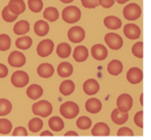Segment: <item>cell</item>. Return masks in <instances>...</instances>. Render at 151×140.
Masks as SVG:
<instances>
[{
  "label": "cell",
  "mask_w": 151,
  "mask_h": 140,
  "mask_svg": "<svg viewBox=\"0 0 151 140\" xmlns=\"http://www.w3.org/2000/svg\"><path fill=\"white\" fill-rule=\"evenodd\" d=\"M81 18V10L74 5L66 6L62 11V19L68 24H73L78 22Z\"/></svg>",
  "instance_id": "6da1fadb"
},
{
  "label": "cell",
  "mask_w": 151,
  "mask_h": 140,
  "mask_svg": "<svg viewBox=\"0 0 151 140\" xmlns=\"http://www.w3.org/2000/svg\"><path fill=\"white\" fill-rule=\"evenodd\" d=\"M60 114L66 119H73L80 113L79 106L73 101H66L60 106Z\"/></svg>",
  "instance_id": "7a4b0ae2"
},
{
  "label": "cell",
  "mask_w": 151,
  "mask_h": 140,
  "mask_svg": "<svg viewBox=\"0 0 151 140\" xmlns=\"http://www.w3.org/2000/svg\"><path fill=\"white\" fill-rule=\"evenodd\" d=\"M52 105L48 101H40L32 106V111L35 116L47 117L52 113Z\"/></svg>",
  "instance_id": "3957f363"
},
{
  "label": "cell",
  "mask_w": 151,
  "mask_h": 140,
  "mask_svg": "<svg viewBox=\"0 0 151 140\" xmlns=\"http://www.w3.org/2000/svg\"><path fill=\"white\" fill-rule=\"evenodd\" d=\"M142 14V9L140 5L135 3H132L125 6L123 10V15L127 20H136Z\"/></svg>",
  "instance_id": "277c9868"
},
{
  "label": "cell",
  "mask_w": 151,
  "mask_h": 140,
  "mask_svg": "<svg viewBox=\"0 0 151 140\" xmlns=\"http://www.w3.org/2000/svg\"><path fill=\"white\" fill-rule=\"evenodd\" d=\"M11 82L13 86L17 88H22L26 86L29 82V76L23 71H17L12 73L11 77Z\"/></svg>",
  "instance_id": "5b68a950"
},
{
  "label": "cell",
  "mask_w": 151,
  "mask_h": 140,
  "mask_svg": "<svg viewBox=\"0 0 151 140\" xmlns=\"http://www.w3.org/2000/svg\"><path fill=\"white\" fill-rule=\"evenodd\" d=\"M104 41L106 44L109 46V48L113 50L120 49L124 44V41L121 36L115 33H108L104 36Z\"/></svg>",
  "instance_id": "8992f818"
},
{
  "label": "cell",
  "mask_w": 151,
  "mask_h": 140,
  "mask_svg": "<svg viewBox=\"0 0 151 140\" xmlns=\"http://www.w3.org/2000/svg\"><path fill=\"white\" fill-rule=\"evenodd\" d=\"M133 98L128 94H122L117 99L118 109L124 113H128L133 107Z\"/></svg>",
  "instance_id": "52a82bcc"
},
{
  "label": "cell",
  "mask_w": 151,
  "mask_h": 140,
  "mask_svg": "<svg viewBox=\"0 0 151 140\" xmlns=\"http://www.w3.org/2000/svg\"><path fill=\"white\" fill-rule=\"evenodd\" d=\"M53 49H54V42L51 40L46 39L39 42L36 51L40 56L46 57L52 53Z\"/></svg>",
  "instance_id": "ba28073f"
},
{
  "label": "cell",
  "mask_w": 151,
  "mask_h": 140,
  "mask_svg": "<svg viewBox=\"0 0 151 140\" xmlns=\"http://www.w3.org/2000/svg\"><path fill=\"white\" fill-rule=\"evenodd\" d=\"M85 35L86 34H85L84 29L79 26L71 27L67 33L68 39L73 43H79V42L82 41L85 39Z\"/></svg>",
  "instance_id": "9c48e42d"
},
{
  "label": "cell",
  "mask_w": 151,
  "mask_h": 140,
  "mask_svg": "<svg viewBox=\"0 0 151 140\" xmlns=\"http://www.w3.org/2000/svg\"><path fill=\"white\" fill-rule=\"evenodd\" d=\"M8 63L12 67L19 68L26 64V57L23 53L19 51H12L8 56Z\"/></svg>",
  "instance_id": "30bf717a"
},
{
  "label": "cell",
  "mask_w": 151,
  "mask_h": 140,
  "mask_svg": "<svg viewBox=\"0 0 151 140\" xmlns=\"http://www.w3.org/2000/svg\"><path fill=\"white\" fill-rule=\"evenodd\" d=\"M127 79L129 83L133 85L139 84L143 79V72L140 68L137 67L130 68L127 73Z\"/></svg>",
  "instance_id": "8fae6325"
},
{
  "label": "cell",
  "mask_w": 151,
  "mask_h": 140,
  "mask_svg": "<svg viewBox=\"0 0 151 140\" xmlns=\"http://www.w3.org/2000/svg\"><path fill=\"white\" fill-rule=\"evenodd\" d=\"M92 56L97 61H103L108 56V50L103 44H95L91 49Z\"/></svg>",
  "instance_id": "7c38bea8"
},
{
  "label": "cell",
  "mask_w": 151,
  "mask_h": 140,
  "mask_svg": "<svg viewBox=\"0 0 151 140\" xmlns=\"http://www.w3.org/2000/svg\"><path fill=\"white\" fill-rule=\"evenodd\" d=\"M100 85L94 79H89L86 80L83 84V91L87 95H95L98 93Z\"/></svg>",
  "instance_id": "4fadbf2b"
},
{
  "label": "cell",
  "mask_w": 151,
  "mask_h": 140,
  "mask_svg": "<svg viewBox=\"0 0 151 140\" xmlns=\"http://www.w3.org/2000/svg\"><path fill=\"white\" fill-rule=\"evenodd\" d=\"M91 134L95 137H107L111 134V130L105 123H97L91 131Z\"/></svg>",
  "instance_id": "5bb4252c"
},
{
  "label": "cell",
  "mask_w": 151,
  "mask_h": 140,
  "mask_svg": "<svg viewBox=\"0 0 151 140\" xmlns=\"http://www.w3.org/2000/svg\"><path fill=\"white\" fill-rule=\"evenodd\" d=\"M124 34L130 40H136L141 35V29L135 24H127L124 26Z\"/></svg>",
  "instance_id": "9a60e30c"
},
{
  "label": "cell",
  "mask_w": 151,
  "mask_h": 140,
  "mask_svg": "<svg viewBox=\"0 0 151 140\" xmlns=\"http://www.w3.org/2000/svg\"><path fill=\"white\" fill-rule=\"evenodd\" d=\"M102 102L96 98H90L85 103L86 110L90 114H97L102 110Z\"/></svg>",
  "instance_id": "2e32d148"
},
{
  "label": "cell",
  "mask_w": 151,
  "mask_h": 140,
  "mask_svg": "<svg viewBox=\"0 0 151 140\" xmlns=\"http://www.w3.org/2000/svg\"><path fill=\"white\" fill-rule=\"evenodd\" d=\"M128 113H124L121 112L118 108L113 109V111L111 112V118L112 120V122L118 125H122L124 124H126L128 120Z\"/></svg>",
  "instance_id": "e0dca14e"
},
{
  "label": "cell",
  "mask_w": 151,
  "mask_h": 140,
  "mask_svg": "<svg viewBox=\"0 0 151 140\" xmlns=\"http://www.w3.org/2000/svg\"><path fill=\"white\" fill-rule=\"evenodd\" d=\"M54 67L48 63H43L42 64H40L37 68V73L41 78L43 79H49L50 77H52V75L54 74Z\"/></svg>",
  "instance_id": "ac0fdd59"
},
{
  "label": "cell",
  "mask_w": 151,
  "mask_h": 140,
  "mask_svg": "<svg viewBox=\"0 0 151 140\" xmlns=\"http://www.w3.org/2000/svg\"><path fill=\"white\" fill-rule=\"evenodd\" d=\"M8 7L12 13L18 16L23 13L26 10V4L23 0H10Z\"/></svg>",
  "instance_id": "d6986e66"
},
{
  "label": "cell",
  "mask_w": 151,
  "mask_h": 140,
  "mask_svg": "<svg viewBox=\"0 0 151 140\" xmlns=\"http://www.w3.org/2000/svg\"><path fill=\"white\" fill-rule=\"evenodd\" d=\"M73 59L78 63L86 61L88 57V50L85 46H77L73 50Z\"/></svg>",
  "instance_id": "ffe728a7"
},
{
  "label": "cell",
  "mask_w": 151,
  "mask_h": 140,
  "mask_svg": "<svg viewBox=\"0 0 151 140\" xmlns=\"http://www.w3.org/2000/svg\"><path fill=\"white\" fill-rule=\"evenodd\" d=\"M43 94V89L37 84L29 86L27 89V95L31 100H37Z\"/></svg>",
  "instance_id": "44dd1931"
},
{
  "label": "cell",
  "mask_w": 151,
  "mask_h": 140,
  "mask_svg": "<svg viewBox=\"0 0 151 140\" xmlns=\"http://www.w3.org/2000/svg\"><path fill=\"white\" fill-rule=\"evenodd\" d=\"M107 71L109 74L112 76H118L123 71V64L117 59L111 60L107 66Z\"/></svg>",
  "instance_id": "7402d4cb"
},
{
  "label": "cell",
  "mask_w": 151,
  "mask_h": 140,
  "mask_svg": "<svg viewBox=\"0 0 151 140\" xmlns=\"http://www.w3.org/2000/svg\"><path fill=\"white\" fill-rule=\"evenodd\" d=\"M73 72V65L68 62H62L58 66V74L61 78L70 77Z\"/></svg>",
  "instance_id": "603a6c76"
},
{
  "label": "cell",
  "mask_w": 151,
  "mask_h": 140,
  "mask_svg": "<svg viewBox=\"0 0 151 140\" xmlns=\"http://www.w3.org/2000/svg\"><path fill=\"white\" fill-rule=\"evenodd\" d=\"M104 26L111 29V30H116L121 27L122 26V21L120 20L119 18L116 16H108L104 19Z\"/></svg>",
  "instance_id": "cb8c5ba5"
},
{
  "label": "cell",
  "mask_w": 151,
  "mask_h": 140,
  "mask_svg": "<svg viewBox=\"0 0 151 140\" xmlns=\"http://www.w3.org/2000/svg\"><path fill=\"white\" fill-rule=\"evenodd\" d=\"M34 31L38 36H45L50 31L49 24L44 20H38L34 25Z\"/></svg>",
  "instance_id": "d4e9b609"
},
{
  "label": "cell",
  "mask_w": 151,
  "mask_h": 140,
  "mask_svg": "<svg viewBox=\"0 0 151 140\" xmlns=\"http://www.w3.org/2000/svg\"><path fill=\"white\" fill-rule=\"evenodd\" d=\"M75 90V85L72 80H65L59 86V92L64 96L71 95Z\"/></svg>",
  "instance_id": "484cf974"
},
{
  "label": "cell",
  "mask_w": 151,
  "mask_h": 140,
  "mask_svg": "<svg viewBox=\"0 0 151 140\" xmlns=\"http://www.w3.org/2000/svg\"><path fill=\"white\" fill-rule=\"evenodd\" d=\"M49 127L55 132H59L65 128V123L59 116H52L48 122Z\"/></svg>",
  "instance_id": "4316f807"
},
{
  "label": "cell",
  "mask_w": 151,
  "mask_h": 140,
  "mask_svg": "<svg viewBox=\"0 0 151 140\" xmlns=\"http://www.w3.org/2000/svg\"><path fill=\"white\" fill-rule=\"evenodd\" d=\"M29 23L27 20H20L18 21L13 26V32L17 35L26 34L29 31Z\"/></svg>",
  "instance_id": "83f0119b"
},
{
  "label": "cell",
  "mask_w": 151,
  "mask_h": 140,
  "mask_svg": "<svg viewBox=\"0 0 151 140\" xmlns=\"http://www.w3.org/2000/svg\"><path fill=\"white\" fill-rule=\"evenodd\" d=\"M72 52L71 46L66 42L59 43L57 47V55L60 58H67Z\"/></svg>",
  "instance_id": "f1b7e54d"
},
{
  "label": "cell",
  "mask_w": 151,
  "mask_h": 140,
  "mask_svg": "<svg viewBox=\"0 0 151 140\" xmlns=\"http://www.w3.org/2000/svg\"><path fill=\"white\" fill-rule=\"evenodd\" d=\"M32 43H33V41L29 36H21L18 38L15 41L16 47L22 50L28 49L32 46Z\"/></svg>",
  "instance_id": "f546056e"
},
{
  "label": "cell",
  "mask_w": 151,
  "mask_h": 140,
  "mask_svg": "<svg viewBox=\"0 0 151 140\" xmlns=\"http://www.w3.org/2000/svg\"><path fill=\"white\" fill-rule=\"evenodd\" d=\"M58 17H59L58 11L55 7H48L43 11V18L50 22H54L58 20Z\"/></svg>",
  "instance_id": "4dcf8cb0"
},
{
  "label": "cell",
  "mask_w": 151,
  "mask_h": 140,
  "mask_svg": "<svg viewBox=\"0 0 151 140\" xmlns=\"http://www.w3.org/2000/svg\"><path fill=\"white\" fill-rule=\"evenodd\" d=\"M42 127H43V122L42 121V119L38 117H35L31 119L28 123V129L31 132L34 133L40 131L42 129Z\"/></svg>",
  "instance_id": "1f68e13d"
},
{
  "label": "cell",
  "mask_w": 151,
  "mask_h": 140,
  "mask_svg": "<svg viewBox=\"0 0 151 140\" xmlns=\"http://www.w3.org/2000/svg\"><path fill=\"white\" fill-rule=\"evenodd\" d=\"M76 125L80 130L86 131V130H88L91 127L92 121L88 116H81V117L78 118V120L76 122Z\"/></svg>",
  "instance_id": "d6a6232c"
},
{
  "label": "cell",
  "mask_w": 151,
  "mask_h": 140,
  "mask_svg": "<svg viewBox=\"0 0 151 140\" xmlns=\"http://www.w3.org/2000/svg\"><path fill=\"white\" fill-rule=\"evenodd\" d=\"M12 109V103L6 99H0V116H4L11 113Z\"/></svg>",
  "instance_id": "836d02e7"
},
{
  "label": "cell",
  "mask_w": 151,
  "mask_h": 140,
  "mask_svg": "<svg viewBox=\"0 0 151 140\" xmlns=\"http://www.w3.org/2000/svg\"><path fill=\"white\" fill-rule=\"evenodd\" d=\"M12 129V124L9 120L5 118L0 119V134L7 135L11 132Z\"/></svg>",
  "instance_id": "e575fe53"
},
{
  "label": "cell",
  "mask_w": 151,
  "mask_h": 140,
  "mask_svg": "<svg viewBox=\"0 0 151 140\" xmlns=\"http://www.w3.org/2000/svg\"><path fill=\"white\" fill-rule=\"evenodd\" d=\"M2 18H3V19H4V21L11 23V22H13L14 20L17 19L18 15L12 13V12L10 11L9 7H8V5H7V6H5V7L3 9V11H2Z\"/></svg>",
  "instance_id": "d590c367"
},
{
  "label": "cell",
  "mask_w": 151,
  "mask_h": 140,
  "mask_svg": "<svg viewBox=\"0 0 151 140\" xmlns=\"http://www.w3.org/2000/svg\"><path fill=\"white\" fill-rule=\"evenodd\" d=\"M27 4L30 11L35 13L40 12L43 7V3L42 0H28Z\"/></svg>",
  "instance_id": "8d00e7d4"
},
{
  "label": "cell",
  "mask_w": 151,
  "mask_h": 140,
  "mask_svg": "<svg viewBox=\"0 0 151 140\" xmlns=\"http://www.w3.org/2000/svg\"><path fill=\"white\" fill-rule=\"evenodd\" d=\"M11 47V38L9 35L0 34V51H6Z\"/></svg>",
  "instance_id": "74e56055"
},
{
  "label": "cell",
  "mask_w": 151,
  "mask_h": 140,
  "mask_svg": "<svg viewBox=\"0 0 151 140\" xmlns=\"http://www.w3.org/2000/svg\"><path fill=\"white\" fill-rule=\"evenodd\" d=\"M132 53L134 54V56L138 58H142L143 57V42L142 41H138L134 44L132 47Z\"/></svg>",
  "instance_id": "f35d334b"
},
{
  "label": "cell",
  "mask_w": 151,
  "mask_h": 140,
  "mask_svg": "<svg viewBox=\"0 0 151 140\" xmlns=\"http://www.w3.org/2000/svg\"><path fill=\"white\" fill-rule=\"evenodd\" d=\"M134 124H136V126H138L141 129L143 128V111L142 110L137 112L134 115Z\"/></svg>",
  "instance_id": "ab89813d"
},
{
  "label": "cell",
  "mask_w": 151,
  "mask_h": 140,
  "mask_svg": "<svg viewBox=\"0 0 151 140\" xmlns=\"http://www.w3.org/2000/svg\"><path fill=\"white\" fill-rule=\"evenodd\" d=\"M81 4L85 8L88 9H94L100 5L99 0H81Z\"/></svg>",
  "instance_id": "60d3db41"
},
{
  "label": "cell",
  "mask_w": 151,
  "mask_h": 140,
  "mask_svg": "<svg viewBox=\"0 0 151 140\" xmlns=\"http://www.w3.org/2000/svg\"><path fill=\"white\" fill-rule=\"evenodd\" d=\"M117 135L119 136V137H123V136L133 137L134 136V131L130 128H128V127H122V128H120L118 131Z\"/></svg>",
  "instance_id": "b9f144b4"
},
{
  "label": "cell",
  "mask_w": 151,
  "mask_h": 140,
  "mask_svg": "<svg viewBox=\"0 0 151 140\" xmlns=\"http://www.w3.org/2000/svg\"><path fill=\"white\" fill-rule=\"evenodd\" d=\"M28 134H27V130L22 127V126H19L17 128L14 129L13 132H12V136L14 137H18V136H23V137H27Z\"/></svg>",
  "instance_id": "7bdbcfd3"
},
{
  "label": "cell",
  "mask_w": 151,
  "mask_h": 140,
  "mask_svg": "<svg viewBox=\"0 0 151 140\" xmlns=\"http://www.w3.org/2000/svg\"><path fill=\"white\" fill-rule=\"evenodd\" d=\"M114 3H115V0H99V4L106 9L113 6Z\"/></svg>",
  "instance_id": "ee69618b"
},
{
  "label": "cell",
  "mask_w": 151,
  "mask_h": 140,
  "mask_svg": "<svg viewBox=\"0 0 151 140\" xmlns=\"http://www.w3.org/2000/svg\"><path fill=\"white\" fill-rule=\"evenodd\" d=\"M7 75H8L7 67L4 64H0V79H4V78L7 77Z\"/></svg>",
  "instance_id": "f6af8a7d"
},
{
  "label": "cell",
  "mask_w": 151,
  "mask_h": 140,
  "mask_svg": "<svg viewBox=\"0 0 151 140\" xmlns=\"http://www.w3.org/2000/svg\"><path fill=\"white\" fill-rule=\"evenodd\" d=\"M65 137H68V136H75V137H78V136H79V134H78L76 131H67L66 133H65Z\"/></svg>",
  "instance_id": "bcb514c9"
},
{
  "label": "cell",
  "mask_w": 151,
  "mask_h": 140,
  "mask_svg": "<svg viewBox=\"0 0 151 140\" xmlns=\"http://www.w3.org/2000/svg\"><path fill=\"white\" fill-rule=\"evenodd\" d=\"M41 137H44V136H50V137H52L53 136V134L50 132V131H42V133H41V135H40Z\"/></svg>",
  "instance_id": "7dc6e473"
},
{
  "label": "cell",
  "mask_w": 151,
  "mask_h": 140,
  "mask_svg": "<svg viewBox=\"0 0 151 140\" xmlns=\"http://www.w3.org/2000/svg\"><path fill=\"white\" fill-rule=\"evenodd\" d=\"M129 0H116V2L118 4H126L127 2H128Z\"/></svg>",
  "instance_id": "c3c4849f"
},
{
  "label": "cell",
  "mask_w": 151,
  "mask_h": 140,
  "mask_svg": "<svg viewBox=\"0 0 151 140\" xmlns=\"http://www.w3.org/2000/svg\"><path fill=\"white\" fill-rule=\"evenodd\" d=\"M62 3H64V4H70V3H72L73 0H60Z\"/></svg>",
  "instance_id": "681fc988"
},
{
  "label": "cell",
  "mask_w": 151,
  "mask_h": 140,
  "mask_svg": "<svg viewBox=\"0 0 151 140\" xmlns=\"http://www.w3.org/2000/svg\"><path fill=\"white\" fill-rule=\"evenodd\" d=\"M140 101H141V104H142V105H143V94H141Z\"/></svg>",
  "instance_id": "f907efd6"
}]
</instances>
